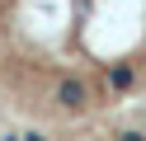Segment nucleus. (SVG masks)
Here are the masks:
<instances>
[{"label": "nucleus", "mask_w": 146, "mask_h": 141, "mask_svg": "<svg viewBox=\"0 0 146 141\" xmlns=\"http://www.w3.org/2000/svg\"><path fill=\"white\" fill-rule=\"evenodd\" d=\"M146 71V0H0V99L19 113L113 103Z\"/></svg>", "instance_id": "1"}]
</instances>
